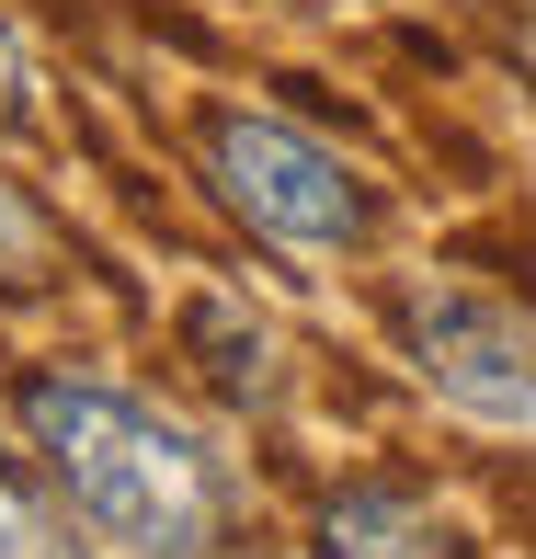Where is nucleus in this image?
Returning a JSON list of instances; mask_svg holds the SVG:
<instances>
[{
    "instance_id": "2",
    "label": "nucleus",
    "mask_w": 536,
    "mask_h": 559,
    "mask_svg": "<svg viewBox=\"0 0 536 559\" xmlns=\"http://www.w3.org/2000/svg\"><path fill=\"white\" fill-rule=\"evenodd\" d=\"M194 160H206L217 206L240 217L251 240H274V251H354V240L377 228L366 171H354L331 138H309V126H286V115H263V104H206Z\"/></svg>"
},
{
    "instance_id": "7",
    "label": "nucleus",
    "mask_w": 536,
    "mask_h": 559,
    "mask_svg": "<svg viewBox=\"0 0 536 559\" xmlns=\"http://www.w3.org/2000/svg\"><path fill=\"white\" fill-rule=\"evenodd\" d=\"M0 559H58V525L35 514V491L12 479V456H0Z\"/></svg>"
},
{
    "instance_id": "4",
    "label": "nucleus",
    "mask_w": 536,
    "mask_h": 559,
    "mask_svg": "<svg viewBox=\"0 0 536 559\" xmlns=\"http://www.w3.org/2000/svg\"><path fill=\"white\" fill-rule=\"evenodd\" d=\"M320 559H456V525L412 479H354L320 502Z\"/></svg>"
},
{
    "instance_id": "1",
    "label": "nucleus",
    "mask_w": 536,
    "mask_h": 559,
    "mask_svg": "<svg viewBox=\"0 0 536 559\" xmlns=\"http://www.w3.org/2000/svg\"><path fill=\"white\" fill-rule=\"evenodd\" d=\"M12 412H23L35 468L58 479V502L104 548H126V559H217L240 537V479H228V456L194 435V423H171L160 400H138L126 377L35 366Z\"/></svg>"
},
{
    "instance_id": "5",
    "label": "nucleus",
    "mask_w": 536,
    "mask_h": 559,
    "mask_svg": "<svg viewBox=\"0 0 536 559\" xmlns=\"http://www.w3.org/2000/svg\"><path fill=\"white\" fill-rule=\"evenodd\" d=\"M183 354H194V377H206L228 412H274V400H286V343H274V320H251L240 297H194Z\"/></svg>"
},
{
    "instance_id": "8",
    "label": "nucleus",
    "mask_w": 536,
    "mask_h": 559,
    "mask_svg": "<svg viewBox=\"0 0 536 559\" xmlns=\"http://www.w3.org/2000/svg\"><path fill=\"white\" fill-rule=\"evenodd\" d=\"M12 92H23V35H12V12H0V115H12Z\"/></svg>"
},
{
    "instance_id": "6",
    "label": "nucleus",
    "mask_w": 536,
    "mask_h": 559,
    "mask_svg": "<svg viewBox=\"0 0 536 559\" xmlns=\"http://www.w3.org/2000/svg\"><path fill=\"white\" fill-rule=\"evenodd\" d=\"M58 274H69V228L0 171V297H46Z\"/></svg>"
},
{
    "instance_id": "9",
    "label": "nucleus",
    "mask_w": 536,
    "mask_h": 559,
    "mask_svg": "<svg viewBox=\"0 0 536 559\" xmlns=\"http://www.w3.org/2000/svg\"><path fill=\"white\" fill-rule=\"evenodd\" d=\"M514 58H525V81H536V0L514 12Z\"/></svg>"
},
{
    "instance_id": "3",
    "label": "nucleus",
    "mask_w": 536,
    "mask_h": 559,
    "mask_svg": "<svg viewBox=\"0 0 536 559\" xmlns=\"http://www.w3.org/2000/svg\"><path fill=\"white\" fill-rule=\"evenodd\" d=\"M400 343H412L433 400H456L479 423H536V320L514 297L468 286V274L400 286Z\"/></svg>"
}]
</instances>
